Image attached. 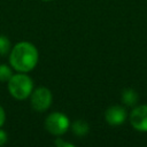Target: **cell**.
Listing matches in <instances>:
<instances>
[{
  "label": "cell",
  "instance_id": "7",
  "mask_svg": "<svg viewBox=\"0 0 147 147\" xmlns=\"http://www.w3.org/2000/svg\"><path fill=\"white\" fill-rule=\"evenodd\" d=\"M122 101L126 106H134L138 102V94L132 88H125L122 92Z\"/></svg>",
  "mask_w": 147,
  "mask_h": 147
},
{
  "label": "cell",
  "instance_id": "13",
  "mask_svg": "<svg viewBox=\"0 0 147 147\" xmlns=\"http://www.w3.org/2000/svg\"><path fill=\"white\" fill-rule=\"evenodd\" d=\"M5 119H6V115H5V111H3L2 107L0 106V127L3 125V123H5Z\"/></svg>",
  "mask_w": 147,
  "mask_h": 147
},
{
  "label": "cell",
  "instance_id": "1",
  "mask_svg": "<svg viewBox=\"0 0 147 147\" xmlns=\"http://www.w3.org/2000/svg\"><path fill=\"white\" fill-rule=\"evenodd\" d=\"M9 61L15 70L28 72L32 70L38 62V51L31 42H18L10 51Z\"/></svg>",
  "mask_w": 147,
  "mask_h": 147
},
{
  "label": "cell",
  "instance_id": "2",
  "mask_svg": "<svg viewBox=\"0 0 147 147\" xmlns=\"http://www.w3.org/2000/svg\"><path fill=\"white\" fill-rule=\"evenodd\" d=\"M33 88L32 79L24 74H16L13 75L11 78L8 80V90L9 93L18 100L26 99Z\"/></svg>",
  "mask_w": 147,
  "mask_h": 147
},
{
  "label": "cell",
  "instance_id": "11",
  "mask_svg": "<svg viewBox=\"0 0 147 147\" xmlns=\"http://www.w3.org/2000/svg\"><path fill=\"white\" fill-rule=\"evenodd\" d=\"M55 145L57 146V147H74V145L72 144H69V142H65V141H63L62 139H56L55 140Z\"/></svg>",
  "mask_w": 147,
  "mask_h": 147
},
{
  "label": "cell",
  "instance_id": "8",
  "mask_svg": "<svg viewBox=\"0 0 147 147\" xmlns=\"http://www.w3.org/2000/svg\"><path fill=\"white\" fill-rule=\"evenodd\" d=\"M90 127H88V124L83 121V119H77L74 124H72V132L78 136V137H83L85 136L87 132H88Z\"/></svg>",
  "mask_w": 147,
  "mask_h": 147
},
{
  "label": "cell",
  "instance_id": "14",
  "mask_svg": "<svg viewBox=\"0 0 147 147\" xmlns=\"http://www.w3.org/2000/svg\"><path fill=\"white\" fill-rule=\"evenodd\" d=\"M42 1H51V0H42Z\"/></svg>",
  "mask_w": 147,
  "mask_h": 147
},
{
  "label": "cell",
  "instance_id": "9",
  "mask_svg": "<svg viewBox=\"0 0 147 147\" xmlns=\"http://www.w3.org/2000/svg\"><path fill=\"white\" fill-rule=\"evenodd\" d=\"M10 51V41L9 39L3 36V34H0V55L5 56L9 53Z\"/></svg>",
  "mask_w": 147,
  "mask_h": 147
},
{
  "label": "cell",
  "instance_id": "10",
  "mask_svg": "<svg viewBox=\"0 0 147 147\" xmlns=\"http://www.w3.org/2000/svg\"><path fill=\"white\" fill-rule=\"evenodd\" d=\"M13 76L10 68L6 64H0V82H8Z\"/></svg>",
  "mask_w": 147,
  "mask_h": 147
},
{
  "label": "cell",
  "instance_id": "5",
  "mask_svg": "<svg viewBox=\"0 0 147 147\" xmlns=\"http://www.w3.org/2000/svg\"><path fill=\"white\" fill-rule=\"evenodd\" d=\"M130 123L137 131L147 132V105L138 106L131 111Z\"/></svg>",
  "mask_w": 147,
  "mask_h": 147
},
{
  "label": "cell",
  "instance_id": "12",
  "mask_svg": "<svg viewBox=\"0 0 147 147\" xmlns=\"http://www.w3.org/2000/svg\"><path fill=\"white\" fill-rule=\"evenodd\" d=\"M7 139H8V137H7V133H6L5 131L0 130V146L5 145V144L7 142Z\"/></svg>",
  "mask_w": 147,
  "mask_h": 147
},
{
  "label": "cell",
  "instance_id": "6",
  "mask_svg": "<svg viewBox=\"0 0 147 147\" xmlns=\"http://www.w3.org/2000/svg\"><path fill=\"white\" fill-rule=\"evenodd\" d=\"M106 121L110 125H119L126 119V110L121 106H111L106 110Z\"/></svg>",
  "mask_w": 147,
  "mask_h": 147
},
{
  "label": "cell",
  "instance_id": "4",
  "mask_svg": "<svg viewBox=\"0 0 147 147\" xmlns=\"http://www.w3.org/2000/svg\"><path fill=\"white\" fill-rule=\"evenodd\" d=\"M52 103V93L46 87H39L32 92L31 106L36 111H45Z\"/></svg>",
  "mask_w": 147,
  "mask_h": 147
},
{
  "label": "cell",
  "instance_id": "3",
  "mask_svg": "<svg viewBox=\"0 0 147 147\" xmlns=\"http://www.w3.org/2000/svg\"><path fill=\"white\" fill-rule=\"evenodd\" d=\"M46 130L52 134H63L69 129V119L62 113H52L45 122Z\"/></svg>",
  "mask_w": 147,
  "mask_h": 147
}]
</instances>
